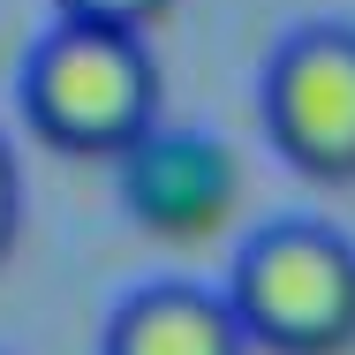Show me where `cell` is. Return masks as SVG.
I'll return each instance as SVG.
<instances>
[{
  "mask_svg": "<svg viewBox=\"0 0 355 355\" xmlns=\"http://www.w3.org/2000/svg\"><path fill=\"white\" fill-rule=\"evenodd\" d=\"M227 310L250 340L280 355H340L355 348V242L333 219L287 212L265 219L227 272Z\"/></svg>",
  "mask_w": 355,
  "mask_h": 355,
  "instance_id": "obj_2",
  "label": "cell"
},
{
  "mask_svg": "<svg viewBox=\"0 0 355 355\" xmlns=\"http://www.w3.org/2000/svg\"><path fill=\"white\" fill-rule=\"evenodd\" d=\"M23 114L61 151L121 159L159 121V69H151L144 31L53 15L23 61Z\"/></svg>",
  "mask_w": 355,
  "mask_h": 355,
  "instance_id": "obj_1",
  "label": "cell"
},
{
  "mask_svg": "<svg viewBox=\"0 0 355 355\" xmlns=\"http://www.w3.org/2000/svg\"><path fill=\"white\" fill-rule=\"evenodd\" d=\"M15 219H23V174H15L8 137H0V257H8V242H15Z\"/></svg>",
  "mask_w": 355,
  "mask_h": 355,
  "instance_id": "obj_7",
  "label": "cell"
},
{
  "mask_svg": "<svg viewBox=\"0 0 355 355\" xmlns=\"http://www.w3.org/2000/svg\"><path fill=\"white\" fill-rule=\"evenodd\" d=\"M265 129L318 182H355V23H302L265 61Z\"/></svg>",
  "mask_w": 355,
  "mask_h": 355,
  "instance_id": "obj_3",
  "label": "cell"
},
{
  "mask_svg": "<svg viewBox=\"0 0 355 355\" xmlns=\"http://www.w3.org/2000/svg\"><path fill=\"white\" fill-rule=\"evenodd\" d=\"M114 166H121V205L137 212V227L166 234V242L219 234L234 197H242L234 151L197 121H151Z\"/></svg>",
  "mask_w": 355,
  "mask_h": 355,
  "instance_id": "obj_4",
  "label": "cell"
},
{
  "mask_svg": "<svg viewBox=\"0 0 355 355\" xmlns=\"http://www.w3.org/2000/svg\"><path fill=\"white\" fill-rule=\"evenodd\" d=\"M98 355H250V333L219 287L151 280L106 318Z\"/></svg>",
  "mask_w": 355,
  "mask_h": 355,
  "instance_id": "obj_5",
  "label": "cell"
},
{
  "mask_svg": "<svg viewBox=\"0 0 355 355\" xmlns=\"http://www.w3.org/2000/svg\"><path fill=\"white\" fill-rule=\"evenodd\" d=\"M166 8L174 0H61V15H76V23H114V31H144Z\"/></svg>",
  "mask_w": 355,
  "mask_h": 355,
  "instance_id": "obj_6",
  "label": "cell"
}]
</instances>
